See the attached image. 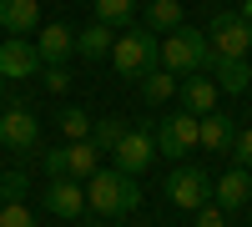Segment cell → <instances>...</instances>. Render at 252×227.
<instances>
[{
  "instance_id": "cell-24",
  "label": "cell",
  "mask_w": 252,
  "mask_h": 227,
  "mask_svg": "<svg viewBox=\"0 0 252 227\" xmlns=\"http://www.w3.org/2000/svg\"><path fill=\"white\" fill-rule=\"evenodd\" d=\"M0 227H40V222H35V212L26 207V202L5 197V202H0Z\"/></svg>"
},
{
  "instance_id": "cell-21",
  "label": "cell",
  "mask_w": 252,
  "mask_h": 227,
  "mask_svg": "<svg viewBox=\"0 0 252 227\" xmlns=\"http://www.w3.org/2000/svg\"><path fill=\"white\" fill-rule=\"evenodd\" d=\"M121 136H126V121H121V116H96V121H91V136H86V141H91L96 152H111Z\"/></svg>"
},
{
  "instance_id": "cell-25",
  "label": "cell",
  "mask_w": 252,
  "mask_h": 227,
  "mask_svg": "<svg viewBox=\"0 0 252 227\" xmlns=\"http://www.w3.org/2000/svg\"><path fill=\"white\" fill-rule=\"evenodd\" d=\"M192 227H227V212L217 207V202H202V207L192 212Z\"/></svg>"
},
{
  "instance_id": "cell-18",
  "label": "cell",
  "mask_w": 252,
  "mask_h": 227,
  "mask_svg": "<svg viewBox=\"0 0 252 227\" xmlns=\"http://www.w3.org/2000/svg\"><path fill=\"white\" fill-rule=\"evenodd\" d=\"M141 26L152 31V35H166V31L187 26V15H182V0H146V10H141Z\"/></svg>"
},
{
  "instance_id": "cell-20",
  "label": "cell",
  "mask_w": 252,
  "mask_h": 227,
  "mask_svg": "<svg viewBox=\"0 0 252 227\" xmlns=\"http://www.w3.org/2000/svg\"><path fill=\"white\" fill-rule=\"evenodd\" d=\"M141 96L152 101V106L172 101V96H177V76H172V71H161V66H152V71L141 76Z\"/></svg>"
},
{
  "instance_id": "cell-17",
  "label": "cell",
  "mask_w": 252,
  "mask_h": 227,
  "mask_svg": "<svg viewBox=\"0 0 252 227\" xmlns=\"http://www.w3.org/2000/svg\"><path fill=\"white\" fill-rule=\"evenodd\" d=\"M212 76H217V91H227V96H242L247 86H252V61L247 56H237V61H212Z\"/></svg>"
},
{
  "instance_id": "cell-15",
  "label": "cell",
  "mask_w": 252,
  "mask_h": 227,
  "mask_svg": "<svg viewBox=\"0 0 252 227\" xmlns=\"http://www.w3.org/2000/svg\"><path fill=\"white\" fill-rule=\"evenodd\" d=\"M0 31L5 35L40 31V0H0Z\"/></svg>"
},
{
  "instance_id": "cell-22",
  "label": "cell",
  "mask_w": 252,
  "mask_h": 227,
  "mask_svg": "<svg viewBox=\"0 0 252 227\" xmlns=\"http://www.w3.org/2000/svg\"><path fill=\"white\" fill-rule=\"evenodd\" d=\"M91 5H96V20L111 26V31L131 26V15H136V0H91Z\"/></svg>"
},
{
  "instance_id": "cell-3",
  "label": "cell",
  "mask_w": 252,
  "mask_h": 227,
  "mask_svg": "<svg viewBox=\"0 0 252 227\" xmlns=\"http://www.w3.org/2000/svg\"><path fill=\"white\" fill-rule=\"evenodd\" d=\"M161 35H152L146 26H136V31H121L116 40H111V71L116 76H146L152 66H161Z\"/></svg>"
},
{
  "instance_id": "cell-8",
  "label": "cell",
  "mask_w": 252,
  "mask_h": 227,
  "mask_svg": "<svg viewBox=\"0 0 252 227\" xmlns=\"http://www.w3.org/2000/svg\"><path fill=\"white\" fill-rule=\"evenodd\" d=\"M40 76V56L31 35H5L0 40V81H31Z\"/></svg>"
},
{
  "instance_id": "cell-11",
  "label": "cell",
  "mask_w": 252,
  "mask_h": 227,
  "mask_svg": "<svg viewBox=\"0 0 252 227\" xmlns=\"http://www.w3.org/2000/svg\"><path fill=\"white\" fill-rule=\"evenodd\" d=\"M40 136V121L31 106H5V116H0V147L5 152H31Z\"/></svg>"
},
{
  "instance_id": "cell-28",
  "label": "cell",
  "mask_w": 252,
  "mask_h": 227,
  "mask_svg": "<svg viewBox=\"0 0 252 227\" xmlns=\"http://www.w3.org/2000/svg\"><path fill=\"white\" fill-rule=\"evenodd\" d=\"M0 106H5V81H0Z\"/></svg>"
},
{
  "instance_id": "cell-10",
  "label": "cell",
  "mask_w": 252,
  "mask_h": 227,
  "mask_svg": "<svg viewBox=\"0 0 252 227\" xmlns=\"http://www.w3.org/2000/svg\"><path fill=\"white\" fill-rule=\"evenodd\" d=\"M40 207H46L51 217L76 222L81 212H86V187H81V182H71V177H51V187L40 192Z\"/></svg>"
},
{
  "instance_id": "cell-30",
  "label": "cell",
  "mask_w": 252,
  "mask_h": 227,
  "mask_svg": "<svg viewBox=\"0 0 252 227\" xmlns=\"http://www.w3.org/2000/svg\"><path fill=\"white\" fill-rule=\"evenodd\" d=\"M247 207H252V202H247Z\"/></svg>"
},
{
  "instance_id": "cell-26",
  "label": "cell",
  "mask_w": 252,
  "mask_h": 227,
  "mask_svg": "<svg viewBox=\"0 0 252 227\" xmlns=\"http://www.w3.org/2000/svg\"><path fill=\"white\" fill-rule=\"evenodd\" d=\"M227 152L237 157V167H247V172H252V127H247V131H237V136H232V147H227Z\"/></svg>"
},
{
  "instance_id": "cell-27",
  "label": "cell",
  "mask_w": 252,
  "mask_h": 227,
  "mask_svg": "<svg viewBox=\"0 0 252 227\" xmlns=\"http://www.w3.org/2000/svg\"><path fill=\"white\" fill-rule=\"evenodd\" d=\"M40 81H46L51 91H66V86H71V71H66V66H40Z\"/></svg>"
},
{
  "instance_id": "cell-14",
  "label": "cell",
  "mask_w": 252,
  "mask_h": 227,
  "mask_svg": "<svg viewBox=\"0 0 252 227\" xmlns=\"http://www.w3.org/2000/svg\"><path fill=\"white\" fill-rule=\"evenodd\" d=\"M177 96H182V111L207 116V111H217V96H222V91H217L212 76L197 71V76H182V81H177Z\"/></svg>"
},
{
  "instance_id": "cell-19",
  "label": "cell",
  "mask_w": 252,
  "mask_h": 227,
  "mask_svg": "<svg viewBox=\"0 0 252 227\" xmlns=\"http://www.w3.org/2000/svg\"><path fill=\"white\" fill-rule=\"evenodd\" d=\"M111 26H101V20H91L86 31H76V56H86V61H106L111 56Z\"/></svg>"
},
{
  "instance_id": "cell-6",
  "label": "cell",
  "mask_w": 252,
  "mask_h": 227,
  "mask_svg": "<svg viewBox=\"0 0 252 227\" xmlns=\"http://www.w3.org/2000/svg\"><path fill=\"white\" fill-rule=\"evenodd\" d=\"M166 197H172V207L197 212L202 202H212V177H207L202 167H172V177H166Z\"/></svg>"
},
{
  "instance_id": "cell-23",
  "label": "cell",
  "mask_w": 252,
  "mask_h": 227,
  "mask_svg": "<svg viewBox=\"0 0 252 227\" xmlns=\"http://www.w3.org/2000/svg\"><path fill=\"white\" fill-rule=\"evenodd\" d=\"M56 127L66 131V141H86L91 136V111H81V106H66L56 116Z\"/></svg>"
},
{
  "instance_id": "cell-29",
  "label": "cell",
  "mask_w": 252,
  "mask_h": 227,
  "mask_svg": "<svg viewBox=\"0 0 252 227\" xmlns=\"http://www.w3.org/2000/svg\"><path fill=\"white\" fill-rule=\"evenodd\" d=\"M0 202H5V192H0Z\"/></svg>"
},
{
  "instance_id": "cell-12",
  "label": "cell",
  "mask_w": 252,
  "mask_h": 227,
  "mask_svg": "<svg viewBox=\"0 0 252 227\" xmlns=\"http://www.w3.org/2000/svg\"><path fill=\"white\" fill-rule=\"evenodd\" d=\"M212 202H217L227 217H232L237 207H247V202H252V172H247V167H227V172L212 182Z\"/></svg>"
},
{
  "instance_id": "cell-4",
  "label": "cell",
  "mask_w": 252,
  "mask_h": 227,
  "mask_svg": "<svg viewBox=\"0 0 252 227\" xmlns=\"http://www.w3.org/2000/svg\"><path fill=\"white\" fill-rule=\"evenodd\" d=\"M207 46H212V61L217 56L222 61H237V56L252 51V26H247L242 15H232V10H217L212 26H207Z\"/></svg>"
},
{
  "instance_id": "cell-7",
  "label": "cell",
  "mask_w": 252,
  "mask_h": 227,
  "mask_svg": "<svg viewBox=\"0 0 252 227\" xmlns=\"http://www.w3.org/2000/svg\"><path fill=\"white\" fill-rule=\"evenodd\" d=\"M152 157H157V141H152V131L146 127H126V136L111 147V167L116 172H126V177H141L146 167H152Z\"/></svg>"
},
{
  "instance_id": "cell-5",
  "label": "cell",
  "mask_w": 252,
  "mask_h": 227,
  "mask_svg": "<svg viewBox=\"0 0 252 227\" xmlns=\"http://www.w3.org/2000/svg\"><path fill=\"white\" fill-rule=\"evenodd\" d=\"M96 167H101V152L91 147V141H66V147L46 152V172H51V177H71V182H86Z\"/></svg>"
},
{
  "instance_id": "cell-9",
  "label": "cell",
  "mask_w": 252,
  "mask_h": 227,
  "mask_svg": "<svg viewBox=\"0 0 252 227\" xmlns=\"http://www.w3.org/2000/svg\"><path fill=\"white\" fill-rule=\"evenodd\" d=\"M152 141H157L161 157H192V147H197V116H192V111L161 116V127H157Z\"/></svg>"
},
{
  "instance_id": "cell-16",
  "label": "cell",
  "mask_w": 252,
  "mask_h": 227,
  "mask_svg": "<svg viewBox=\"0 0 252 227\" xmlns=\"http://www.w3.org/2000/svg\"><path fill=\"white\" fill-rule=\"evenodd\" d=\"M232 116H217V111H207V116H197V147L202 152H227L232 147Z\"/></svg>"
},
{
  "instance_id": "cell-2",
  "label": "cell",
  "mask_w": 252,
  "mask_h": 227,
  "mask_svg": "<svg viewBox=\"0 0 252 227\" xmlns=\"http://www.w3.org/2000/svg\"><path fill=\"white\" fill-rule=\"evenodd\" d=\"M161 71H172L177 81L182 76H197V71H212V46H207V31L197 26H177L161 35Z\"/></svg>"
},
{
  "instance_id": "cell-1",
  "label": "cell",
  "mask_w": 252,
  "mask_h": 227,
  "mask_svg": "<svg viewBox=\"0 0 252 227\" xmlns=\"http://www.w3.org/2000/svg\"><path fill=\"white\" fill-rule=\"evenodd\" d=\"M136 207H141L136 177H126L116 167H96L86 177V212H96V217H131Z\"/></svg>"
},
{
  "instance_id": "cell-13",
  "label": "cell",
  "mask_w": 252,
  "mask_h": 227,
  "mask_svg": "<svg viewBox=\"0 0 252 227\" xmlns=\"http://www.w3.org/2000/svg\"><path fill=\"white\" fill-rule=\"evenodd\" d=\"M35 56H40V66H66V61L76 56V31L71 26H40L35 31Z\"/></svg>"
}]
</instances>
